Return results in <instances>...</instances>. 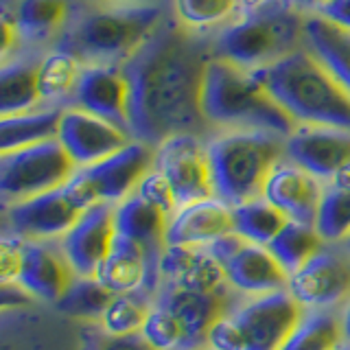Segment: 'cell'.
Returning <instances> with one entry per match:
<instances>
[{
	"label": "cell",
	"mask_w": 350,
	"mask_h": 350,
	"mask_svg": "<svg viewBox=\"0 0 350 350\" xmlns=\"http://www.w3.org/2000/svg\"><path fill=\"white\" fill-rule=\"evenodd\" d=\"M239 3H243L247 7H262V5H269L271 0H239Z\"/></svg>",
	"instance_id": "47"
},
{
	"label": "cell",
	"mask_w": 350,
	"mask_h": 350,
	"mask_svg": "<svg viewBox=\"0 0 350 350\" xmlns=\"http://www.w3.org/2000/svg\"><path fill=\"white\" fill-rule=\"evenodd\" d=\"M18 38H20V36H18V29H16V25H14V20L5 18V20H3V44H0V49H3V55L9 53V49L14 46V42H16Z\"/></svg>",
	"instance_id": "44"
},
{
	"label": "cell",
	"mask_w": 350,
	"mask_h": 350,
	"mask_svg": "<svg viewBox=\"0 0 350 350\" xmlns=\"http://www.w3.org/2000/svg\"><path fill=\"white\" fill-rule=\"evenodd\" d=\"M206 350H245L243 328L232 315H221L213 322L206 335Z\"/></svg>",
	"instance_id": "38"
},
{
	"label": "cell",
	"mask_w": 350,
	"mask_h": 350,
	"mask_svg": "<svg viewBox=\"0 0 350 350\" xmlns=\"http://www.w3.org/2000/svg\"><path fill=\"white\" fill-rule=\"evenodd\" d=\"M142 339L153 350H184V331L173 313L158 302L151 304L147 320L140 328Z\"/></svg>",
	"instance_id": "35"
},
{
	"label": "cell",
	"mask_w": 350,
	"mask_h": 350,
	"mask_svg": "<svg viewBox=\"0 0 350 350\" xmlns=\"http://www.w3.org/2000/svg\"><path fill=\"white\" fill-rule=\"evenodd\" d=\"M324 239L320 237L315 226H306L298 221H287L282 230L271 239L267 250L287 271V276L298 271L317 250H322Z\"/></svg>",
	"instance_id": "28"
},
{
	"label": "cell",
	"mask_w": 350,
	"mask_h": 350,
	"mask_svg": "<svg viewBox=\"0 0 350 350\" xmlns=\"http://www.w3.org/2000/svg\"><path fill=\"white\" fill-rule=\"evenodd\" d=\"M243 245H245L243 237H239L237 232H228L224 237H219L217 241H213L211 245H206V250L211 252V256L224 267V262H228L230 258H232Z\"/></svg>",
	"instance_id": "41"
},
{
	"label": "cell",
	"mask_w": 350,
	"mask_h": 350,
	"mask_svg": "<svg viewBox=\"0 0 350 350\" xmlns=\"http://www.w3.org/2000/svg\"><path fill=\"white\" fill-rule=\"evenodd\" d=\"M153 169L167 178L178 206L213 197L206 145L193 131H182L162 140L153 151Z\"/></svg>",
	"instance_id": "8"
},
{
	"label": "cell",
	"mask_w": 350,
	"mask_h": 350,
	"mask_svg": "<svg viewBox=\"0 0 350 350\" xmlns=\"http://www.w3.org/2000/svg\"><path fill=\"white\" fill-rule=\"evenodd\" d=\"M344 250H346L348 254H350V234H348V237L344 239Z\"/></svg>",
	"instance_id": "49"
},
{
	"label": "cell",
	"mask_w": 350,
	"mask_h": 350,
	"mask_svg": "<svg viewBox=\"0 0 350 350\" xmlns=\"http://www.w3.org/2000/svg\"><path fill=\"white\" fill-rule=\"evenodd\" d=\"M66 18L64 0H20L14 14L18 36L29 42H44L62 27Z\"/></svg>",
	"instance_id": "31"
},
{
	"label": "cell",
	"mask_w": 350,
	"mask_h": 350,
	"mask_svg": "<svg viewBox=\"0 0 350 350\" xmlns=\"http://www.w3.org/2000/svg\"><path fill=\"white\" fill-rule=\"evenodd\" d=\"M284 224H287L284 215L262 197H254V200L232 208V232L243 237L250 243L269 245Z\"/></svg>",
	"instance_id": "29"
},
{
	"label": "cell",
	"mask_w": 350,
	"mask_h": 350,
	"mask_svg": "<svg viewBox=\"0 0 350 350\" xmlns=\"http://www.w3.org/2000/svg\"><path fill=\"white\" fill-rule=\"evenodd\" d=\"M302 38L306 42V51L350 94V33L315 14L304 20Z\"/></svg>",
	"instance_id": "23"
},
{
	"label": "cell",
	"mask_w": 350,
	"mask_h": 350,
	"mask_svg": "<svg viewBox=\"0 0 350 350\" xmlns=\"http://www.w3.org/2000/svg\"><path fill=\"white\" fill-rule=\"evenodd\" d=\"M295 7H304V9H315L320 11V7L326 3V0H291Z\"/></svg>",
	"instance_id": "46"
},
{
	"label": "cell",
	"mask_w": 350,
	"mask_h": 350,
	"mask_svg": "<svg viewBox=\"0 0 350 350\" xmlns=\"http://www.w3.org/2000/svg\"><path fill=\"white\" fill-rule=\"evenodd\" d=\"M335 350H350V342H346V339H344V342L342 344H339Z\"/></svg>",
	"instance_id": "48"
},
{
	"label": "cell",
	"mask_w": 350,
	"mask_h": 350,
	"mask_svg": "<svg viewBox=\"0 0 350 350\" xmlns=\"http://www.w3.org/2000/svg\"><path fill=\"white\" fill-rule=\"evenodd\" d=\"M284 158L320 182H331L337 169L350 162V131L298 125L284 138Z\"/></svg>",
	"instance_id": "14"
},
{
	"label": "cell",
	"mask_w": 350,
	"mask_h": 350,
	"mask_svg": "<svg viewBox=\"0 0 350 350\" xmlns=\"http://www.w3.org/2000/svg\"><path fill=\"white\" fill-rule=\"evenodd\" d=\"M173 313L184 331V350L206 348L208 328L213 326L217 317L224 315V291H195L167 284L156 300Z\"/></svg>",
	"instance_id": "20"
},
{
	"label": "cell",
	"mask_w": 350,
	"mask_h": 350,
	"mask_svg": "<svg viewBox=\"0 0 350 350\" xmlns=\"http://www.w3.org/2000/svg\"><path fill=\"white\" fill-rule=\"evenodd\" d=\"M315 228L324 241H344L350 234V191L326 186Z\"/></svg>",
	"instance_id": "34"
},
{
	"label": "cell",
	"mask_w": 350,
	"mask_h": 350,
	"mask_svg": "<svg viewBox=\"0 0 350 350\" xmlns=\"http://www.w3.org/2000/svg\"><path fill=\"white\" fill-rule=\"evenodd\" d=\"M197 42L180 29H158L120 66L127 81V134L156 149L206 120L200 90L206 62Z\"/></svg>",
	"instance_id": "1"
},
{
	"label": "cell",
	"mask_w": 350,
	"mask_h": 350,
	"mask_svg": "<svg viewBox=\"0 0 350 350\" xmlns=\"http://www.w3.org/2000/svg\"><path fill=\"white\" fill-rule=\"evenodd\" d=\"M62 109L44 107L31 112L0 116V153L38 145L44 140L57 138Z\"/></svg>",
	"instance_id": "25"
},
{
	"label": "cell",
	"mask_w": 350,
	"mask_h": 350,
	"mask_svg": "<svg viewBox=\"0 0 350 350\" xmlns=\"http://www.w3.org/2000/svg\"><path fill=\"white\" fill-rule=\"evenodd\" d=\"M149 295L145 291H131V293H116L109 306L105 309L98 326L107 335H136L140 333L142 324L147 320V313L151 309Z\"/></svg>",
	"instance_id": "33"
},
{
	"label": "cell",
	"mask_w": 350,
	"mask_h": 350,
	"mask_svg": "<svg viewBox=\"0 0 350 350\" xmlns=\"http://www.w3.org/2000/svg\"><path fill=\"white\" fill-rule=\"evenodd\" d=\"M342 333H344V339L350 342V298L344 302V313H342Z\"/></svg>",
	"instance_id": "45"
},
{
	"label": "cell",
	"mask_w": 350,
	"mask_h": 350,
	"mask_svg": "<svg viewBox=\"0 0 350 350\" xmlns=\"http://www.w3.org/2000/svg\"><path fill=\"white\" fill-rule=\"evenodd\" d=\"M239 0H173L175 16L184 27L206 29L228 20Z\"/></svg>",
	"instance_id": "36"
},
{
	"label": "cell",
	"mask_w": 350,
	"mask_h": 350,
	"mask_svg": "<svg viewBox=\"0 0 350 350\" xmlns=\"http://www.w3.org/2000/svg\"><path fill=\"white\" fill-rule=\"evenodd\" d=\"M317 16L350 33V0H326L317 11Z\"/></svg>",
	"instance_id": "42"
},
{
	"label": "cell",
	"mask_w": 350,
	"mask_h": 350,
	"mask_svg": "<svg viewBox=\"0 0 350 350\" xmlns=\"http://www.w3.org/2000/svg\"><path fill=\"white\" fill-rule=\"evenodd\" d=\"M112 298L114 293L96 276H75L68 284V289L64 291V295L55 304H57V309L62 313L70 317L101 322V317L109 302H112Z\"/></svg>",
	"instance_id": "30"
},
{
	"label": "cell",
	"mask_w": 350,
	"mask_h": 350,
	"mask_svg": "<svg viewBox=\"0 0 350 350\" xmlns=\"http://www.w3.org/2000/svg\"><path fill=\"white\" fill-rule=\"evenodd\" d=\"M167 215L147 204L142 197L131 193L123 202L114 204V230L116 234L136 241L149 254L162 256Z\"/></svg>",
	"instance_id": "24"
},
{
	"label": "cell",
	"mask_w": 350,
	"mask_h": 350,
	"mask_svg": "<svg viewBox=\"0 0 350 350\" xmlns=\"http://www.w3.org/2000/svg\"><path fill=\"white\" fill-rule=\"evenodd\" d=\"M134 193L138 197H142V200H145L147 204H151L153 208L162 211L167 217L175 211V208H178L171 184L167 182V178H164L160 171H156L153 167L145 175H142V180L138 182Z\"/></svg>",
	"instance_id": "37"
},
{
	"label": "cell",
	"mask_w": 350,
	"mask_h": 350,
	"mask_svg": "<svg viewBox=\"0 0 350 350\" xmlns=\"http://www.w3.org/2000/svg\"><path fill=\"white\" fill-rule=\"evenodd\" d=\"M114 206L94 204L79 215L72 228L59 239V250L75 276H94L114 241Z\"/></svg>",
	"instance_id": "15"
},
{
	"label": "cell",
	"mask_w": 350,
	"mask_h": 350,
	"mask_svg": "<svg viewBox=\"0 0 350 350\" xmlns=\"http://www.w3.org/2000/svg\"><path fill=\"white\" fill-rule=\"evenodd\" d=\"M200 107L206 123L226 129H254L287 138L298 127L262 90L252 70H243L219 57L206 62Z\"/></svg>",
	"instance_id": "3"
},
{
	"label": "cell",
	"mask_w": 350,
	"mask_h": 350,
	"mask_svg": "<svg viewBox=\"0 0 350 350\" xmlns=\"http://www.w3.org/2000/svg\"><path fill=\"white\" fill-rule=\"evenodd\" d=\"M160 273L169 280V284L195 291H221L224 284H228L224 267L206 247L164 245Z\"/></svg>",
	"instance_id": "22"
},
{
	"label": "cell",
	"mask_w": 350,
	"mask_h": 350,
	"mask_svg": "<svg viewBox=\"0 0 350 350\" xmlns=\"http://www.w3.org/2000/svg\"><path fill=\"white\" fill-rule=\"evenodd\" d=\"M40 101L38 62H5L0 70V116L31 112Z\"/></svg>",
	"instance_id": "26"
},
{
	"label": "cell",
	"mask_w": 350,
	"mask_h": 350,
	"mask_svg": "<svg viewBox=\"0 0 350 350\" xmlns=\"http://www.w3.org/2000/svg\"><path fill=\"white\" fill-rule=\"evenodd\" d=\"M81 213L83 211L72 202L68 191L59 186L11 204L7 217L16 234L36 241H53L68 232Z\"/></svg>",
	"instance_id": "16"
},
{
	"label": "cell",
	"mask_w": 350,
	"mask_h": 350,
	"mask_svg": "<svg viewBox=\"0 0 350 350\" xmlns=\"http://www.w3.org/2000/svg\"><path fill=\"white\" fill-rule=\"evenodd\" d=\"M123 3H147V0H123Z\"/></svg>",
	"instance_id": "50"
},
{
	"label": "cell",
	"mask_w": 350,
	"mask_h": 350,
	"mask_svg": "<svg viewBox=\"0 0 350 350\" xmlns=\"http://www.w3.org/2000/svg\"><path fill=\"white\" fill-rule=\"evenodd\" d=\"M75 271L66 260L59 245L55 247L49 241H25L22 262L16 282L25 289L31 298L44 302H57L64 291L68 289Z\"/></svg>",
	"instance_id": "19"
},
{
	"label": "cell",
	"mask_w": 350,
	"mask_h": 350,
	"mask_svg": "<svg viewBox=\"0 0 350 350\" xmlns=\"http://www.w3.org/2000/svg\"><path fill=\"white\" fill-rule=\"evenodd\" d=\"M213 195L228 206L260 197L271 167L284 156V138L254 129H226L206 142Z\"/></svg>",
	"instance_id": "4"
},
{
	"label": "cell",
	"mask_w": 350,
	"mask_h": 350,
	"mask_svg": "<svg viewBox=\"0 0 350 350\" xmlns=\"http://www.w3.org/2000/svg\"><path fill=\"white\" fill-rule=\"evenodd\" d=\"M153 147L140 140H129L125 147L109 153L90 167L77 169L88 184L96 204H118L136 191L138 182L153 167Z\"/></svg>",
	"instance_id": "11"
},
{
	"label": "cell",
	"mask_w": 350,
	"mask_h": 350,
	"mask_svg": "<svg viewBox=\"0 0 350 350\" xmlns=\"http://www.w3.org/2000/svg\"><path fill=\"white\" fill-rule=\"evenodd\" d=\"M322 195V182L287 158L273 164L260 193L262 200L280 211L287 221L306 226H315Z\"/></svg>",
	"instance_id": "13"
},
{
	"label": "cell",
	"mask_w": 350,
	"mask_h": 350,
	"mask_svg": "<svg viewBox=\"0 0 350 350\" xmlns=\"http://www.w3.org/2000/svg\"><path fill=\"white\" fill-rule=\"evenodd\" d=\"M252 75L295 125L350 131V94L309 51L293 49Z\"/></svg>",
	"instance_id": "2"
},
{
	"label": "cell",
	"mask_w": 350,
	"mask_h": 350,
	"mask_svg": "<svg viewBox=\"0 0 350 350\" xmlns=\"http://www.w3.org/2000/svg\"><path fill=\"white\" fill-rule=\"evenodd\" d=\"M328 186H331V189H337V191H350V162H346L344 167L337 169V173L331 178Z\"/></svg>",
	"instance_id": "43"
},
{
	"label": "cell",
	"mask_w": 350,
	"mask_h": 350,
	"mask_svg": "<svg viewBox=\"0 0 350 350\" xmlns=\"http://www.w3.org/2000/svg\"><path fill=\"white\" fill-rule=\"evenodd\" d=\"M300 20L287 11L250 16L232 22L221 31L215 44V57L226 59L243 70H256L280 55L293 51V40L302 36Z\"/></svg>",
	"instance_id": "6"
},
{
	"label": "cell",
	"mask_w": 350,
	"mask_h": 350,
	"mask_svg": "<svg viewBox=\"0 0 350 350\" xmlns=\"http://www.w3.org/2000/svg\"><path fill=\"white\" fill-rule=\"evenodd\" d=\"M79 64L66 51H53L38 62V88L42 101H57L72 94L79 79Z\"/></svg>",
	"instance_id": "32"
},
{
	"label": "cell",
	"mask_w": 350,
	"mask_h": 350,
	"mask_svg": "<svg viewBox=\"0 0 350 350\" xmlns=\"http://www.w3.org/2000/svg\"><path fill=\"white\" fill-rule=\"evenodd\" d=\"M75 107L127 131V81L120 66L85 64L72 90Z\"/></svg>",
	"instance_id": "17"
},
{
	"label": "cell",
	"mask_w": 350,
	"mask_h": 350,
	"mask_svg": "<svg viewBox=\"0 0 350 350\" xmlns=\"http://www.w3.org/2000/svg\"><path fill=\"white\" fill-rule=\"evenodd\" d=\"M160 16V9L149 5L94 11L77 22L59 51L77 62L123 66L158 31Z\"/></svg>",
	"instance_id": "5"
},
{
	"label": "cell",
	"mask_w": 350,
	"mask_h": 350,
	"mask_svg": "<svg viewBox=\"0 0 350 350\" xmlns=\"http://www.w3.org/2000/svg\"><path fill=\"white\" fill-rule=\"evenodd\" d=\"M342 342V317L331 309H304L280 350H335Z\"/></svg>",
	"instance_id": "27"
},
{
	"label": "cell",
	"mask_w": 350,
	"mask_h": 350,
	"mask_svg": "<svg viewBox=\"0 0 350 350\" xmlns=\"http://www.w3.org/2000/svg\"><path fill=\"white\" fill-rule=\"evenodd\" d=\"M304 306L289 289L262 295H247L232 317L243 328L245 350H280L284 339L300 322Z\"/></svg>",
	"instance_id": "9"
},
{
	"label": "cell",
	"mask_w": 350,
	"mask_h": 350,
	"mask_svg": "<svg viewBox=\"0 0 350 350\" xmlns=\"http://www.w3.org/2000/svg\"><path fill=\"white\" fill-rule=\"evenodd\" d=\"M83 350H153L140 333L136 335H107L103 328L92 331V328H85L83 331Z\"/></svg>",
	"instance_id": "39"
},
{
	"label": "cell",
	"mask_w": 350,
	"mask_h": 350,
	"mask_svg": "<svg viewBox=\"0 0 350 350\" xmlns=\"http://www.w3.org/2000/svg\"><path fill=\"white\" fill-rule=\"evenodd\" d=\"M57 140L75 167L81 169L125 147L131 138L123 127L72 105L62 109Z\"/></svg>",
	"instance_id": "12"
},
{
	"label": "cell",
	"mask_w": 350,
	"mask_h": 350,
	"mask_svg": "<svg viewBox=\"0 0 350 350\" xmlns=\"http://www.w3.org/2000/svg\"><path fill=\"white\" fill-rule=\"evenodd\" d=\"M228 232H232V206L213 195L175 208L167 219L164 245L206 247Z\"/></svg>",
	"instance_id": "18"
},
{
	"label": "cell",
	"mask_w": 350,
	"mask_h": 350,
	"mask_svg": "<svg viewBox=\"0 0 350 350\" xmlns=\"http://www.w3.org/2000/svg\"><path fill=\"white\" fill-rule=\"evenodd\" d=\"M224 273L228 287L245 295H262L289 287L287 271L273 258L267 245H256L250 241L224 262Z\"/></svg>",
	"instance_id": "21"
},
{
	"label": "cell",
	"mask_w": 350,
	"mask_h": 350,
	"mask_svg": "<svg viewBox=\"0 0 350 350\" xmlns=\"http://www.w3.org/2000/svg\"><path fill=\"white\" fill-rule=\"evenodd\" d=\"M289 293L304 309H333L350 298V256L339 250H317L289 276Z\"/></svg>",
	"instance_id": "10"
},
{
	"label": "cell",
	"mask_w": 350,
	"mask_h": 350,
	"mask_svg": "<svg viewBox=\"0 0 350 350\" xmlns=\"http://www.w3.org/2000/svg\"><path fill=\"white\" fill-rule=\"evenodd\" d=\"M77 171L57 138L0 153V193L16 204L33 195L59 189Z\"/></svg>",
	"instance_id": "7"
},
{
	"label": "cell",
	"mask_w": 350,
	"mask_h": 350,
	"mask_svg": "<svg viewBox=\"0 0 350 350\" xmlns=\"http://www.w3.org/2000/svg\"><path fill=\"white\" fill-rule=\"evenodd\" d=\"M25 237L11 234L0 241V271H3V282H16L20 262H22V252H25Z\"/></svg>",
	"instance_id": "40"
}]
</instances>
